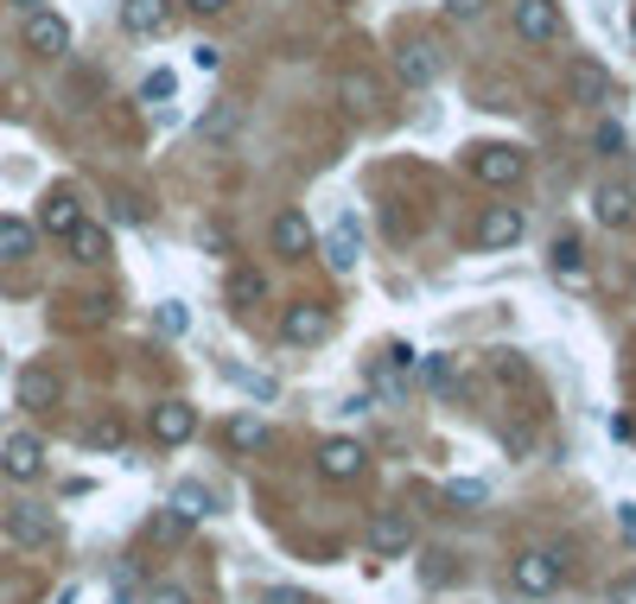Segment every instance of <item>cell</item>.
Wrapping results in <instances>:
<instances>
[{"label": "cell", "instance_id": "obj_1", "mask_svg": "<svg viewBox=\"0 0 636 604\" xmlns=\"http://www.w3.org/2000/svg\"><path fill=\"white\" fill-rule=\"evenodd\" d=\"M560 580H566V560L548 554V548H529V554L509 566V585H515L522 598H548V592H560Z\"/></svg>", "mask_w": 636, "mask_h": 604}, {"label": "cell", "instance_id": "obj_2", "mask_svg": "<svg viewBox=\"0 0 636 604\" xmlns=\"http://www.w3.org/2000/svg\"><path fill=\"white\" fill-rule=\"evenodd\" d=\"M529 236V217H522V204H490L478 217V249H515Z\"/></svg>", "mask_w": 636, "mask_h": 604}, {"label": "cell", "instance_id": "obj_3", "mask_svg": "<svg viewBox=\"0 0 636 604\" xmlns=\"http://www.w3.org/2000/svg\"><path fill=\"white\" fill-rule=\"evenodd\" d=\"M0 471H7L13 483L45 478V439H39V433H13V439L0 446Z\"/></svg>", "mask_w": 636, "mask_h": 604}, {"label": "cell", "instance_id": "obj_4", "mask_svg": "<svg viewBox=\"0 0 636 604\" xmlns=\"http://www.w3.org/2000/svg\"><path fill=\"white\" fill-rule=\"evenodd\" d=\"M147 433L159 439V446H185V439L198 433V407H191V402H153Z\"/></svg>", "mask_w": 636, "mask_h": 604}, {"label": "cell", "instance_id": "obj_5", "mask_svg": "<svg viewBox=\"0 0 636 604\" xmlns=\"http://www.w3.org/2000/svg\"><path fill=\"white\" fill-rule=\"evenodd\" d=\"M363 465H369L363 439H325V446H319V478H331V483H356Z\"/></svg>", "mask_w": 636, "mask_h": 604}, {"label": "cell", "instance_id": "obj_6", "mask_svg": "<svg viewBox=\"0 0 636 604\" xmlns=\"http://www.w3.org/2000/svg\"><path fill=\"white\" fill-rule=\"evenodd\" d=\"M25 51H32V58H64V51H71V25L58 20L51 7L25 13Z\"/></svg>", "mask_w": 636, "mask_h": 604}, {"label": "cell", "instance_id": "obj_7", "mask_svg": "<svg viewBox=\"0 0 636 604\" xmlns=\"http://www.w3.org/2000/svg\"><path fill=\"white\" fill-rule=\"evenodd\" d=\"M560 0H515V32L529 39V45H554L560 39Z\"/></svg>", "mask_w": 636, "mask_h": 604}, {"label": "cell", "instance_id": "obj_8", "mask_svg": "<svg viewBox=\"0 0 636 604\" xmlns=\"http://www.w3.org/2000/svg\"><path fill=\"white\" fill-rule=\"evenodd\" d=\"M356 261H363V229H356V217L344 210L325 236V268L331 274H356Z\"/></svg>", "mask_w": 636, "mask_h": 604}, {"label": "cell", "instance_id": "obj_9", "mask_svg": "<svg viewBox=\"0 0 636 604\" xmlns=\"http://www.w3.org/2000/svg\"><path fill=\"white\" fill-rule=\"evenodd\" d=\"M471 173H478L483 185H515V178L529 173V153L522 147H478L471 153Z\"/></svg>", "mask_w": 636, "mask_h": 604}, {"label": "cell", "instance_id": "obj_10", "mask_svg": "<svg viewBox=\"0 0 636 604\" xmlns=\"http://www.w3.org/2000/svg\"><path fill=\"white\" fill-rule=\"evenodd\" d=\"M369 548H376L382 560H407V548H414V522H407V516H395V509L369 516Z\"/></svg>", "mask_w": 636, "mask_h": 604}, {"label": "cell", "instance_id": "obj_11", "mask_svg": "<svg viewBox=\"0 0 636 604\" xmlns=\"http://www.w3.org/2000/svg\"><path fill=\"white\" fill-rule=\"evenodd\" d=\"M280 337H286V344H319V337H331V312L325 305H286V312H280Z\"/></svg>", "mask_w": 636, "mask_h": 604}, {"label": "cell", "instance_id": "obj_12", "mask_svg": "<svg viewBox=\"0 0 636 604\" xmlns=\"http://www.w3.org/2000/svg\"><path fill=\"white\" fill-rule=\"evenodd\" d=\"M566 90H573V102H592V108H598V102H611V71L592 64V58H573V64H566Z\"/></svg>", "mask_w": 636, "mask_h": 604}, {"label": "cell", "instance_id": "obj_13", "mask_svg": "<svg viewBox=\"0 0 636 604\" xmlns=\"http://www.w3.org/2000/svg\"><path fill=\"white\" fill-rule=\"evenodd\" d=\"M0 529L13 534L20 548H39V541H51V509H32V503L0 509Z\"/></svg>", "mask_w": 636, "mask_h": 604}, {"label": "cell", "instance_id": "obj_14", "mask_svg": "<svg viewBox=\"0 0 636 604\" xmlns=\"http://www.w3.org/2000/svg\"><path fill=\"white\" fill-rule=\"evenodd\" d=\"M122 25L134 39H159V32L173 25V7H166V0H122Z\"/></svg>", "mask_w": 636, "mask_h": 604}, {"label": "cell", "instance_id": "obj_15", "mask_svg": "<svg viewBox=\"0 0 636 604\" xmlns=\"http://www.w3.org/2000/svg\"><path fill=\"white\" fill-rule=\"evenodd\" d=\"M395 71H402L407 90H427L432 76H439V51L432 45H402L395 51Z\"/></svg>", "mask_w": 636, "mask_h": 604}, {"label": "cell", "instance_id": "obj_16", "mask_svg": "<svg viewBox=\"0 0 636 604\" xmlns=\"http://www.w3.org/2000/svg\"><path fill=\"white\" fill-rule=\"evenodd\" d=\"M76 223H83V204H76V191H51V198L39 204V229H45V236H71Z\"/></svg>", "mask_w": 636, "mask_h": 604}, {"label": "cell", "instance_id": "obj_17", "mask_svg": "<svg viewBox=\"0 0 636 604\" xmlns=\"http://www.w3.org/2000/svg\"><path fill=\"white\" fill-rule=\"evenodd\" d=\"M592 210H598V223L605 229H630L636 223V191L630 185H605V191L592 198Z\"/></svg>", "mask_w": 636, "mask_h": 604}, {"label": "cell", "instance_id": "obj_18", "mask_svg": "<svg viewBox=\"0 0 636 604\" xmlns=\"http://www.w3.org/2000/svg\"><path fill=\"white\" fill-rule=\"evenodd\" d=\"M274 249L280 254H305V249H312V223H305V210H280V217H274Z\"/></svg>", "mask_w": 636, "mask_h": 604}, {"label": "cell", "instance_id": "obj_19", "mask_svg": "<svg viewBox=\"0 0 636 604\" xmlns=\"http://www.w3.org/2000/svg\"><path fill=\"white\" fill-rule=\"evenodd\" d=\"M64 242H71V254L83 261V268H96V261H108V229H102V223H76L71 236H64Z\"/></svg>", "mask_w": 636, "mask_h": 604}, {"label": "cell", "instance_id": "obj_20", "mask_svg": "<svg viewBox=\"0 0 636 604\" xmlns=\"http://www.w3.org/2000/svg\"><path fill=\"white\" fill-rule=\"evenodd\" d=\"M166 509H178L185 522H204V516L217 509V490H210V483H178V490H173V503H166Z\"/></svg>", "mask_w": 636, "mask_h": 604}, {"label": "cell", "instance_id": "obj_21", "mask_svg": "<svg viewBox=\"0 0 636 604\" xmlns=\"http://www.w3.org/2000/svg\"><path fill=\"white\" fill-rule=\"evenodd\" d=\"M20 407H58V376L51 369H20Z\"/></svg>", "mask_w": 636, "mask_h": 604}, {"label": "cell", "instance_id": "obj_22", "mask_svg": "<svg viewBox=\"0 0 636 604\" xmlns=\"http://www.w3.org/2000/svg\"><path fill=\"white\" fill-rule=\"evenodd\" d=\"M32 242H39V229H32V223L0 217V261H25V254H32Z\"/></svg>", "mask_w": 636, "mask_h": 604}, {"label": "cell", "instance_id": "obj_23", "mask_svg": "<svg viewBox=\"0 0 636 604\" xmlns=\"http://www.w3.org/2000/svg\"><path fill=\"white\" fill-rule=\"evenodd\" d=\"M223 439L236 446V452H254V446H268V427H261L254 414H236V420L223 427Z\"/></svg>", "mask_w": 636, "mask_h": 604}, {"label": "cell", "instance_id": "obj_24", "mask_svg": "<svg viewBox=\"0 0 636 604\" xmlns=\"http://www.w3.org/2000/svg\"><path fill=\"white\" fill-rule=\"evenodd\" d=\"M223 376L236 382V388H249L254 402H274V395H280V382H274V376H261V369H236V363H223Z\"/></svg>", "mask_w": 636, "mask_h": 604}, {"label": "cell", "instance_id": "obj_25", "mask_svg": "<svg viewBox=\"0 0 636 604\" xmlns=\"http://www.w3.org/2000/svg\"><path fill=\"white\" fill-rule=\"evenodd\" d=\"M548 261H554V274L580 280V268H585V249H580V236H560L554 249H548Z\"/></svg>", "mask_w": 636, "mask_h": 604}, {"label": "cell", "instance_id": "obj_26", "mask_svg": "<svg viewBox=\"0 0 636 604\" xmlns=\"http://www.w3.org/2000/svg\"><path fill=\"white\" fill-rule=\"evenodd\" d=\"M446 503H452V509H483V503H490V483L452 478V483H446Z\"/></svg>", "mask_w": 636, "mask_h": 604}, {"label": "cell", "instance_id": "obj_27", "mask_svg": "<svg viewBox=\"0 0 636 604\" xmlns=\"http://www.w3.org/2000/svg\"><path fill=\"white\" fill-rule=\"evenodd\" d=\"M198 134L204 140H229V134H236V102H217V108L198 122Z\"/></svg>", "mask_w": 636, "mask_h": 604}, {"label": "cell", "instance_id": "obj_28", "mask_svg": "<svg viewBox=\"0 0 636 604\" xmlns=\"http://www.w3.org/2000/svg\"><path fill=\"white\" fill-rule=\"evenodd\" d=\"M185 534H191V522H185L178 509H153V541H166V548H173V541H185Z\"/></svg>", "mask_w": 636, "mask_h": 604}, {"label": "cell", "instance_id": "obj_29", "mask_svg": "<svg viewBox=\"0 0 636 604\" xmlns=\"http://www.w3.org/2000/svg\"><path fill=\"white\" fill-rule=\"evenodd\" d=\"M427 382L439 388V395H458V363L452 356H427Z\"/></svg>", "mask_w": 636, "mask_h": 604}, {"label": "cell", "instance_id": "obj_30", "mask_svg": "<svg viewBox=\"0 0 636 604\" xmlns=\"http://www.w3.org/2000/svg\"><path fill=\"white\" fill-rule=\"evenodd\" d=\"M173 90H178L173 71H153L147 83H140V102H173Z\"/></svg>", "mask_w": 636, "mask_h": 604}, {"label": "cell", "instance_id": "obj_31", "mask_svg": "<svg viewBox=\"0 0 636 604\" xmlns=\"http://www.w3.org/2000/svg\"><path fill=\"white\" fill-rule=\"evenodd\" d=\"M108 204H115V217H122V223H147V204L134 198V191H115Z\"/></svg>", "mask_w": 636, "mask_h": 604}, {"label": "cell", "instance_id": "obj_32", "mask_svg": "<svg viewBox=\"0 0 636 604\" xmlns=\"http://www.w3.org/2000/svg\"><path fill=\"white\" fill-rule=\"evenodd\" d=\"M592 147H598V153H624V147H630V134H624L617 122H605L598 134H592Z\"/></svg>", "mask_w": 636, "mask_h": 604}, {"label": "cell", "instance_id": "obj_33", "mask_svg": "<svg viewBox=\"0 0 636 604\" xmlns=\"http://www.w3.org/2000/svg\"><path fill=\"white\" fill-rule=\"evenodd\" d=\"M185 325H191V312H185L178 300H166V305H159V331H166V337H178Z\"/></svg>", "mask_w": 636, "mask_h": 604}, {"label": "cell", "instance_id": "obj_34", "mask_svg": "<svg viewBox=\"0 0 636 604\" xmlns=\"http://www.w3.org/2000/svg\"><path fill=\"white\" fill-rule=\"evenodd\" d=\"M344 102H363V108H369V102H376V83H369L363 71H356V76H344Z\"/></svg>", "mask_w": 636, "mask_h": 604}, {"label": "cell", "instance_id": "obj_35", "mask_svg": "<svg viewBox=\"0 0 636 604\" xmlns=\"http://www.w3.org/2000/svg\"><path fill=\"white\" fill-rule=\"evenodd\" d=\"M254 604H312V598H305V592H286V585H261Z\"/></svg>", "mask_w": 636, "mask_h": 604}, {"label": "cell", "instance_id": "obj_36", "mask_svg": "<svg viewBox=\"0 0 636 604\" xmlns=\"http://www.w3.org/2000/svg\"><path fill=\"white\" fill-rule=\"evenodd\" d=\"M229 293H236V300H261V274H249V268H236V280H229Z\"/></svg>", "mask_w": 636, "mask_h": 604}, {"label": "cell", "instance_id": "obj_37", "mask_svg": "<svg viewBox=\"0 0 636 604\" xmlns=\"http://www.w3.org/2000/svg\"><path fill=\"white\" fill-rule=\"evenodd\" d=\"M90 446H108V452H115V446H122V420H96V427H90Z\"/></svg>", "mask_w": 636, "mask_h": 604}, {"label": "cell", "instance_id": "obj_38", "mask_svg": "<svg viewBox=\"0 0 636 604\" xmlns=\"http://www.w3.org/2000/svg\"><path fill=\"white\" fill-rule=\"evenodd\" d=\"M217 64H223V51H217V45H191V71H204V76H210Z\"/></svg>", "mask_w": 636, "mask_h": 604}, {"label": "cell", "instance_id": "obj_39", "mask_svg": "<svg viewBox=\"0 0 636 604\" xmlns=\"http://www.w3.org/2000/svg\"><path fill=\"white\" fill-rule=\"evenodd\" d=\"M147 604H191V592H185V585H153Z\"/></svg>", "mask_w": 636, "mask_h": 604}, {"label": "cell", "instance_id": "obj_40", "mask_svg": "<svg viewBox=\"0 0 636 604\" xmlns=\"http://www.w3.org/2000/svg\"><path fill=\"white\" fill-rule=\"evenodd\" d=\"M439 7H446L452 20H478V13H483V0H439Z\"/></svg>", "mask_w": 636, "mask_h": 604}, {"label": "cell", "instance_id": "obj_41", "mask_svg": "<svg viewBox=\"0 0 636 604\" xmlns=\"http://www.w3.org/2000/svg\"><path fill=\"white\" fill-rule=\"evenodd\" d=\"M611 604H636V573H624V580H611Z\"/></svg>", "mask_w": 636, "mask_h": 604}, {"label": "cell", "instance_id": "obj_42", "mask_svg": "<svg viewBox=\"0 0 636 604\" xmlns=\"http://www.w3.org/2000/svg\"><path fill=\"white\" fill-rule=\"evenodd\" d=\"M446 560H452V554H427V580H432V585L452 580V566H446Z\"/></svg>", "mask_w": 636, "mask_h": 604}, {"label": "cell", "instance_id": "obj_43", "mask_svg": "<svg viewBox=\"0 0 636 604\" xmlns=\"http://www.w3.org/2000/svg\"><path fill=\"white\" fill-rule=\"evenodd\" d=\"M185 7H191V13H223L229 0H185Z\"/></svg>", "mask_w": 636, "mask_h": 604}, {"label": "cell", "instance_id": "obj_44", "mask_svg": "<svg viewBox=\"0 0 636 604\" xmlns=\"http://www.w3.org/2000/svg\"><path fill=\"white\" fill-rule=\"evenodd\" d=\"M13 7H20V13H39V7H45V0H13Z\"/></svg>", "mask_w": 636, "mask_h": 604}, {"label": "cell", "instance_id": "obj_45", "mask_svg": "<svg viewBox=\"0 0 636 604\" xmlns=\"http://www.w3.org/2000/svg\"><path fill=\"white\" fill-rule=\"evenodd\" d=\"M58 604H76V585H64V592H58Z\"/></svg>", "mask_w": 636, "mask_h": 604}, {"label": "cell", "instance_id": "obj_46", "mask_svg": "<svg viewBox=\"0 0 636 604\" xmlns=\"http://www.w3.org/2000/svg\"><path fill=\"white\" fill-rule=\"evenodd\" d=\"M630 32H636V13H630Z\"/></svg>", "mask_w": 636, "mask_h": 604}]
</instances>
